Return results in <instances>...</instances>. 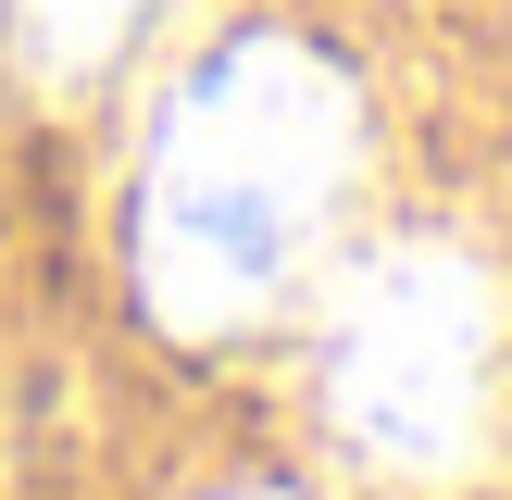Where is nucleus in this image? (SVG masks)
<instances>
[{"instance_id":"obj_1","label":"nucleus","mask_w":512,"mask_h":500,"mask_svg":"<svg viewBox=\"0 0 512 500\" xmlns=\"http://www.w3.org/2000/svg\"><path fill=\"white\" fill-rule=\"evenodd\" d=\"M350 175H363V100L313 38L250 25L200 50L138 150V213H125L138 300L175 338H250L313 288Z\"/></svg>"},{"instance_id":"obj_2","label":"nucleus","mask_w":512,"mask_h":500,"mask_svg":"<svg viewBox=\"0 0 512 500\" xmlns=\"http://www.w3.org/2000/svg\"><path fill=\"white\" fill-rule=\"evenodd\" d=\"M325 425L388 488H450L500 450L512 400V288L463 238H388L338 275L313 350Z\"/></svg>"},{"instance_id":"obj_3","label":"nucleus","mask_w":512,"mask_h":500,"mask_svg":"<svg viewBox=\"0 0 512 500\" xmlns=\"http://www.w3.org/2000/svg\"><path fill=\"white\" fill-rule=\"evenodd\" d=\"M150 13L163 0H0V38H13V63L38 88H100Z\"/></svg>"},{"instance_id":"obj_4","label":"nucleus","mask_w":512,"mask_h":500,"mask_svg":"<svg viewBox=\"0 0 512 500\" xmlns=\"http://www.w3.org/2000/svg\"><path fill=\"white\" fill-rule=\"evenodd\" d=\"M238 500H263V488H238Z\"/></svg>"}]
</instances>
